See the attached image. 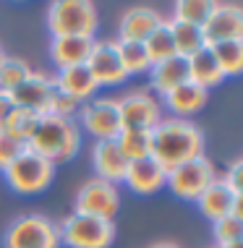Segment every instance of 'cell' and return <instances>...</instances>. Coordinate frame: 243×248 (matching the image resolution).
Masks as SVG:
<instances>
[{
    "label": "cell",
    "instance_id": "obj_1",
    "mask_svg": "<svg viewBox=\"0 0 243 248\" xmlns=\"http://www.w3.org/2000/svg\"><path fill=\"white\" fill-rule=\"evenodd\" d=\"M201 154H204V133L191 120L167 118L152 128V157L165 170H173Z\"/></svg>",
    "mask_w": 243,
    "mask_h": 248
},
{
    "label": "cell",
    "instance_id": "obj_2",
    "mask_svg": "<svg viewBox=\"0 0 243 248\" xmlns=\"http://www.w3.org/2000/svg\"><path fill=\"white\" fill-rule=\"evenodd\" d=\"M81 133L73 120L58 118V115H42L34 133L26 141V149H32L39 157H45L50 165L68 162L79 154Z\"/></svg>",
    "mask_w": 243,
    "mask_h": 248
},
{
    "label": "cell",
    "instance_id": "obj_3",
    "mask_svg": "<svg viewBox=\"0 0 243 248\" xmlns=\"http://www.w3.org/2000/svg\"><path fill=\"white\" fill-rule=\"evenodd\" d=\"M58 235L60 243L71 248H110L115 240V225L113 219L73 212L58 225Z\"/></svg>",
    "mask_w": 243,
    "mask_h": 248
},
{
    "label": "cell",
    "instance_id": "obj_4",
    "mask_svg": "<svg viewBox=\"0 0 243 248\" xmlns=\"http://www.w3.org/2000/svg\"><path fill=\"white\" fill-rule=\"evenodd\" d=\"M52 37H92L97 31V8L89 0H58L47 11Z\"/></svg>",
    "mask_w": 243,
    "mask_h": 248
},
{
    "label": "cell",
    "instance_id": "obj_5",
    "mask_svg": "<svg viewBox=\"0 0 243 248\" xmlns=\"http://www.w3.org/2000/svg\"><path fill=\"white\" fill-rule=\"evenodd\" d=\"M3 172L13 191L29 196V193H39L50 186L52 175H55V165H50L45 157H39L32 149H24Z\"/></svg>",
    "mask_w": 243,
    "mask_h": 248
},
{
    "label": "cell",
    "instance_id": "obj_6",
    "mask_svg": "<svg viewBox=\"0 0 243 248\" xmlns=\"http://www.w3.org/2000/svg\"><path fill=\"white\" fill-rule=\"evenodd\" d=\"M5 248H60L58 225L42 214H24L5 232Z\"/></svg>",
    "mask_w": 243,
    "mask_h": 248
},
{
    "label": "cell",
    "instance_id": "obj_7",
    "mask_svg": "<svg viewBox=\"0 0 243 248\" xmlns=\"http://www.w3.org/2000/svg\"><path fill=\"white\" fill-rule=\"evenodd\" d=\"M214 178H217V175H214V165L209 162L204 154H201V157H194V159H188V162L173 167V170H167L165 186L175 193V196L188 199V201H196Z\"/></svg>",
    "mask_w": 243,
    "mask_h": 248
},
{
    "label": "cell",
    "instance_id": "obj_8",
    "mask_svg": "<svg viewBox=\"0 0 243 248\" xmlns=\"http://www.w3.org/2000/svg\"><path fill=\"white\" fill-rule=\"evenodd\" d=\"M79 118H81V125H84L97 141L118 139L120 131H123L118 99H92V102H86L81 107Z\"/></svg>",
    "mask_w": 243,
    "mask_h": 248
},
{
    "label": "cell",
    "instance_id": "obj_9",
    "mask_svg": "<svg viewBox=\"0 0 243 248\" xmlns=\"http://www.w3.org/2000/svg\"><path fill=\"white\" fill-rule=\"evenodd\" d=\"M120 209V196L118 188L113 183H105L99 178L86 180L76 193V209L81 214H92V217H102V219H113Z\"/></svg>",
    "mask_w": 243,
    "mask_h": 248
},
{
    "label": "cell",
    "instance_id": "obj_10",
    "mask_svg": "<svg viewBox=\"0 0 243 248\" xmlns=\"http://www.w3.org/2000/svg\"><path fill=\"white\" fill-rule=\"evenodd\" d=\"M55 92H58L55 81H52L50 76L32 71L16 89L5 92V94L11 97L13 107H24V110H32V112H37V115H47Z\"/></svg>",
    "mask_w": 243,
    "mask_h": 248
},
{
    "label": "cell",
    "instance_id": "obj_11",
    "mask_svg": "<svg viewBox=\"0 0 243 248\" xmlns=\"http://www.w3.org/2000/svg\"><path fill=\"white\" fill-rule=\"evenodd\" d=\"M204 42L217 45V42H230V39H243V11L238 3H214L209 18L201 26Z\"/></svg>",
    "mask_w": 243,
    "mask_h": 248
},
{
    "label": "cell",
    "instance_id": "obj_12",
    "mask_svg": "<svg viewBox=\"0 0 243 248\" xmlns=\"http://www.w3.org/2000/svg\"><path fill=\"white\" fill-rule=\"evenodd\" d=\"M86 68H89L92 78L97 81V86H113L128 78V73L120 63V52H118V42H97L94 39L92 52L86 58Z\"/></svg>",
    "mask_w": 243,
    "mask_h": 248
},
{
    "label": "cell",
    "instance_id": "obj_13",
    "mask_svg": "<svg viewBox=\"0 0 243 248\" xmlns=\"http://www.w3.org/2000/svg\"><path fill=\"white\" fill-rule=\"evenodd\" d=\"M120 123L123 128H144L152 131L162 120V107L149 92H131L123 99H118Z\"/></svg>",
    "mask_w": 243,
    "mask_h": 248
},
{
    "label": "cell",
    "instance_id": "obj_14",
    "mask_svg": "<svg viewBox=\"0 0 243 248\" xmlns=\"http://www.w3.org/2000/svg\"><path fill=\"white\" fill-rule=\"evenodd\" d=\"M199 209L204 217L214 219L225 217V214H241L243 217V196H235V193L222 183V178H214L212 183L204 188V193L196 199Z\"/></svg>",
    "mask_w": 243,
    "mask_h": 248
},
{
    "label": "cell",
    "instance_id": "obj_15",
    "mask_svg": "<svg viewBox=\"0 0 243 248\" xmlns=\"http://www.w3.org/2000/svg\"><path fill=\"white\" fill-rule=\"evenodd\" d=\"M165 178H167L165 167H162L154 157H144V159H133V162H128L123 183L133 193L149 196V193L160 191L162 186H165Z\"/></svg>",
    "mask_w": 243,
    "mask_h": 248
},
{
    "label": "cell",
    "instance_id": "obj_16",
    "mask_svg": "<svg viewBox=\"0 0 243 248\" xmlns=\"http://www.w3.org/2000/svg\"><path fill=\"white\" fill-rule=\"evenodd\" d=\"M92 165L97 170V178L105 180V183H123L126 178V167L128 159L123 157L120 146L115 139H107V141H97L92 149Z\"/></svg>",
    "mask_w": 243,
    "mask_h": 248
},
{
    "label": "cell",
    "instance_id": "obj_17",
    "mask_svg": "<svg viewBox=\"0 0 243 248\" xmlns=\"http://www.w3.org/2000/svg\"><path fill=\"white\" fill-rule=\"evenodd\" d=\"M162 16L149 5H133L120 16V42H144L160 26Z\"/></svg>",
    "mask_w": 243,
    "mask_h": 248
},
{
    "label": "cell",
    "instance_id": "obj_18",
    "mask_svg": "<svg viewBox=\"0 0 243 248\" xmlns=\"http://www.w3.org/2000/svg\"><path fill=\"white\" fill-rule=\"evenodd\" d=\"M52 81H55V89L60 94L76 99V102H84V99H89L94 92H97V81L92 78L86 63L84 65H71V68H60Z\"/></svg>",
    "mask_w": 243,
    "mask_h": 248
},
{
    "label": "cell",
    "instance_id": "obj_19",
    "mask_svg": "<svg viewBox=\"0 0 243 248\" xmlns=\"http://www.w3.org/2000/svg\"><path fill=\"white\" fill-rule=\"evenodd\" d=\"M94 39L92 37H52L50 45V58L60 68H71V65H84L92 52Z\"/></svg>",
    "mask_w": 243,
    "mask_h": 248
},
{
    "label": "cell",
    "instance_id": "obj_20",
    "mask_svg": "<svg viewBox=\"0 0 243 248\" xmlns=\"http://www.w3.org/2000/svg\"><path fill=\"white\" fill-rule=\"evenodd\" d=\"M149 71H152L149 84L160 97L170 94L175 86L188 81V60L180 58V55H175L170 60H162V63H154Z\"/></svg>",
    "mask_w": 243,
    "mask_h": 248
},
{
    "label": "cell",
    "instance_id": "obj_21",
    "mask_svg": "<svg viewBox=\"0 0 243 248\" xmlns=\"http://www.w3.org/2000/svg\"><path fill=\"white\" fill-rule=\"evenodd\" d=\"M207 97H209L207 89H201V86H196L194 81H186V84L175 86L170 94H165V105L170 107L175 115H180V120H183L186 115L199 112L201 107L207 105Z\"/></svg>",
    "mask_w": 243,
    "mask_h": 248
},
{
    "label": "cell",
    "instance_id": "obj_22",
    "mask_svg": "<svg viewBox=\"0 0 243 248\" xmlns=\"http://www.w3.org/2000/svg\"><path fill=\"white\" fill-rule=\"evenodd\" d=\"M222 78H225V73L220 71L217 60H214L212 50L204 47L199 50L196 55L188 58V81H194L196 86H201V89H212V86H217Z\"/></svg>",
    "mask_w": 243,
    "mask_h": 248
},
{
    "label": "cell",
    "instance_id": "obj_23",
    "mask_svg": "<svg viewBox=\"0 0 243 248\" xmlns=\"http://www.w3.org/2000/svg\"><path fill=\"white\" fill-rule=\"evenodd\" d=\"M170 31H173V42H175V55H180V58H186V60L191 58V55H196L199 50L207 47L201 26L183 24V21H173V18H170Z\"/></svg>",
    "mask_w": 243,
    "mask_h": 248
},
{
    "label": "cell",
    "instance_id": "obj_24",
    "mask_svg": "<svg viewBox=\"0 0 243 248\" xmlns=\"http://www.w3.org/2000/svg\"><path fill=\"white\" fill-rule=\"evenodd\" d=\"M115 141H118L120 152H123V157L128 159V162L152 157V131H144V128H123Z\"/></svg>",
    "mask_w": 243,
    "mask_h": 248
},
{
    "label": "cell",
    "instance_id": "obj_25",
    "mask_svg": "<svg viewBox=\"0 0 243 248\" xmlns=\"http://www.w3.org/2000/svg\"><path fill=\"white\" fill-rule=\"evenodd\" d=\"M144 47H146V55H149L152 65L154 63H162V60L175 58V42H173L170 21H165V18H162L157 29H154L152 34L144 39Z\"/></svg>",
    "mask_w": 243,
    "mask_h": 248
},
{
    "label": "cell",
    "instance_id": "obj_26",
    "mask_svg": "<svg viewBox=\"0 0 243 248\" xmlns=\"http://www.w3.org/2000/svg\"><path fill=\"white\" fill-rule=\"evenodd\" d=\"M220 71L225 76H238L243 68V39H230V42H217L209 45Z\"/></svg>",
    "mask_w": 243,
    "mask_h": 248
},
{
    "label": "cell",
    "instance_id": "obj_27",
    "mask_svg": "<svg viewBox=\"0 0 243 248\" xmlns=\"http://www.w3.org/2000/svg\"><path fill=\"white\" fill-rule=\"evenodd\" d=\"M212 8H214L212 0H178V3H175V11H173V21L204 26Z\"/></svg>",
    "mask_w": 243,
    "mask_h": 248
},
{
    "label": "cell",
    "instance_id": "obj_28",
    "mask_svg": "<svg viewBox=\"0 0 243 248\" xmlns=\"http://www.w3.org/2000/svg\"><path fill=\"white\" fill-rule=\"evenodd\" d=\"M39 118L42 115H37V112H32V110H24V107H13V112L8 115V120H5V133H11L13 139H18V141H29V136L34 133L37 128V123H39Z\"/></svg>",
    "mask_w": 243,
    "mask_h": 248
},
{
    "label": "cell",
    "instance_id": "obj_29",
    "mask_svg": "<svg viewBox=\"0 0 243 248\" xmlns=\"http://www.w3.org/2000/svg\"><path fill=\"white\" fill-rule=\"evenodd\" d=\"M118 52H120V63H123L126 73H144L152 68V60L146 55L144 42H118Z\"/></svg>",
    "mask_w": 243,
    "mask_h": 248
},
{
    "label": "cell",
    "instance_id": "obj_30",
    "mask_svg": "<svg viewBox=\"0 0 243 248\" xmlns=\"http://www.w3.org/2000/svg\"><path fill=\"white\" fill-rule=\"evenodd\" d=\"M29 73H32V68H29V63H26L24 58L5 55L3 63H0V92L16 89V86L21 84Z\"/></svg>",
    "mask_w": 243,
    "mask_h": 248
},
{
    "label": "cell",
    "instance_id": "obj_31",
    "mask_svg": "<svg viewBox=\"0 0 243 248\" xmlns=\"http://www.w3.org/2000/svg\"><path fill=\"white\" fill-rule=\"evenodd\" d=\"M243 238V217L241 214H225V217L214 219V240L220 246L238 243Z\"/></svg>",
    "mask_w": 243,
    "mask_h": 248
},
{
    "label": "cell",
    "instance_id": "obj_32",
    "mask_svg": "<svg viewBox=\"0 0 243 248\" xmlns=\"http://www.w3.org/2000/svg\"><path fill=\"white\" fill-rule=\"evenodd\" d=\"M24 149H26L24 141H18V139L11 136V133L0 131V170H5V167H8Z\"/></svg>",
    "mask_w": 243,
    "mask_h": 248
},
{
    "label": "cell",
    "instance_id": "obj_33",
    "mask_svg": "<svg viewBox=\"0 0 243 248\" xmlns=\"http://www.w3.org/2000/svg\"><path fill=\"white\" fill-rule=\"evenodd\" d=\"M79 110V102L65 94H60V92H55V97H52L50 102V112L47 115H58V118H65V120H73V115H76Z\"/></svg>",
    "mask_w": 243,
    "mask_h": 248
},
{
    "label": "cell",
    "instance_id": "obj_34",
    "mask_svg": "<svg viewBox=\"0 0 243 248\" xmlns=\"http://www.w3.org/2000/svg\"><path fill=\"white\" fill-rule=\"evenodd\" d=\"M222 183H225L227 188L235 193V196H243V165H241V159H235V162L227 167Z\"/></svg>",
    "mask_w": 243,
    "mask_h": 248
},
{
    "label": "cell",
    "instance_id": "obj_35",
    "mask_svg": "<svg viewBox=\"0 0 243 248\" xmlns=\"http://www.w3.org/2000/svg\"><path fill=\"white\" fill-rule=\"evenodd\" d=\"M11 112H13V102H11V97L5 94V92H0V131L5 128V120H8Z\"/></svg>",
    "mask_w": 243,
    "mask_h": 248
},
{
    "label": "cell",
    "instance_id": "obj_36",
    "mask_svg": "<svg viewBox=\"0 0 243 248\" xmlns=\"http://www.w3.org/2000/svg\"><path fill=\"white\" fill-rule=\"evenodd\" d=\"M220 248H243V240H238V243H227V246H220Z\"/></svg>",
    "mask_w": 243,
    "mask_h": 248
},
{
    "label": "cell",
    "instance_id": "obj_37",
    "mask_svg": "<svg viewBox=\"0 0 243 248\" xmlns=\"http://www.w3.org/2000/svg\"><path fill=\"white\" fill-rule=\"evenodd\" d=\"M152 248H178L175 243H157V246H152Z\"/></svg>",
    "mask_w": 243,
    "mask_h": 248
},
{
    "label": "cell",
    "instance_id": "obj_38",
    "mask_svg": "<svg viewBox=\"0 0 243 248\" xmlns=\"http://www.w3.org/2000/svg\"><path fill=\"white\" fill-rule=\"evenodd\" d=\"M3 58H5V52H3V45H0V63H3Z\"/></svg>",
    "mask_w": 243,
    "mask_h": 248
}]
</instances>
